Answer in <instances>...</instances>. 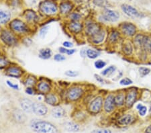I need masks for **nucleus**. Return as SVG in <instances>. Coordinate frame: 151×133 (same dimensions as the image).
<instances>
[{"label": "nucleus", "instance_id": "f257e3e1", "mask_svg": "<svg viewBox=\"0 0 151 133\" xmlns=\"http://www.w3.org/2000/svg\"><path fill=\"white\" fill-rule=\"evenodd\" d=\"M8 28L15 33L20 38L27 36L33 32V30L30 27V24L27 23L24 20L20 18H13L8 24Z\"/></svg>", "mask_w": 151, "mask_h": 133}, {"label": "nucleus", "instance_id": "f03ea898", "mask_svg": "<svg viewBox=\"0 0 151 133\" xmlns=\"http://www.w3.org/2000/svg\"><path fill=\"white\" fill-rule=\"evenodd\" d=\"M30 126L36 133H58V129L55 124L41 119L32 120Z\"/></svg>", "mask_w": 151, "mask_h": 133}, {"label": "nucleus", "instance_id": "7ed1b4c3", "mask_svg": "<svg viewBox=\"0 0 151 133\" xmlns=\"http://www.w3.org/2000/svg\"><path fill=\"white\" fill-rule=\"evenodd\" d=\"M0 40L8 47H15L19 44L21 38L7 28L0 30Z\"/></svg>", "mask_w": 151, "mask_h": 133}, {"label": "nucleus", "instance_id": "20e7f679", "mask_svg": "<svg viewBox=\"0 0 151 133\" xmlns=\"http://www.w3.org/2000/svg\"><path fill=\"white\" fill-rule=\"evenodd\" d=\"M85 93L84 87L79 85H73L65 92V99L70 103H75L83 98Z\"/></svg>", "mask_w": 151, "mask_h": 133}, {"label": "nucleus", "instance_id": "39448f33", "mask_svg": "<svg viewBox=\"0 0 151 133\" xmlns=\"http://www.w3.org/2000/svg\"><path fill=\"white\" fill-rule=\"evenodd\" d=\"M40 13L47 17H53L59 13L58 4L52 0H45L39 3Z\"/></svg>", "mask_w": 151, "mask_h": 133}, {"label": "nucleus", "instance_id": "423d86ee", "mask_svg": "<svg viewBox=\"0 0 151 133\" xmlns=\"http://www.w3.org/2000/svg\"><path fill=\"white\" fill-rule=\"evenodd\" d=\"M104 98L101 95L93 97L87 104L88 112L91 115H96L101 112L104 107Z\"/></svg>", "mask_w": 151, "mask_h": 133}, {"label": "nucleus", "instance_id": "0eeeda50", "mask_svg": "<svg viewBox=\"0 0 151 133\" xmlns=\"http://www.w3.org/2000/svg\"><path fill=\"white\" fill-rule=\"evenodd\" d=\"M4 75L8 77L13 79H21L25 75V70L20 65L12 63L9 66L4 70Z\"/></svg>", "mask_w": 151, "mask_h": 133}, {"label": "nucleus", "instance_id": "6e6552de", "mask_svg": "<svg viewBox=\"0 0 151 133\" xmlns=\"http://www.w3.org/2000/svg\"><path fill=\"white\" fill-rule=\"evenodd\" d=\"M118 30L121 34L126 37L132 38L136 36L137 32V27L134 23L130 22H124L118 25Z\"/></svg>", "mask_w": 151, "mask_h": 133}, {"label": "nucleus", "instance_id": "1a4fd4ad", "mask_svg": "<svg viewBox=\"0 0 151 133\" xmlns=\"http://www.w3.org/2000/svg\"><path fill=\"white\" fill-rule=\"evenodd\" d=\"M36 89L38 95L45 96L49 93L52 90V83L48 79L40 78L38 79V82L36 86Z\"/></svg>", "mask_w": 151, "mask_h": 133}, {"label": "nucleus", "instance_id": "9d476101", "mask_svg": "<svg viewBox=\"0 0 151 133\" xmlns=\"http://www.w3.org/2000/svg\"><path fill=\"white\" fill-rule=\"evenodd\" d=\"M138 96V89L136 87L128 89L125 93V104L127 108H131L137 101Z\"/></svg>", "mask_w": 151, "mask_h": 133}, {"label": "nucleus", "instance_id": "9b49d317", "mask_svg": "<svg viewBox=\"0 0 151 133\" xmlns=\"http://www.w3.org/2000/svg\"><path fill=\"white\" fill-rule=\"evenodd\" d=\"M103 29L102 26L99 23L97 22L89 21L86 22V24L84 26V32L85 34L88 38L95 35V34L99 32Z\"/></svg>", "mask_w": 151, "mask_h": 133}, {"label": "nucleus", "instance_id": "f8f14e48", "mask_svg": "<svg viewBox=\"0 0 151 133\" xmlns=\"http://www.w3.org/2000/svg\"><path fill=\"white\" fill-rule=\"evenodd\" d=\"M101 18L105 22H116L120 18V13L117 11L105 9L101 15Z\"/></svg>", "mask_w": 151, "mask_h": 133}, {"label": "nucleus", "instance_id": "ddd939ff", "mask_svg": "<svg viewBox=\"0 0 151 133\" xmlns=\"http://www.w3.org/2000/svg\"><path fill=\"white\" fill-rule=\"evenodd\" d=\"M116 104L114 102V93H109L105 96L104 99V112L107 114H111L116 108Z\"/></svg>", "mask_w": 151, "mask_h": 133}, {"label": "nucleus", "instance_id": "4468645a", "mask_svg": "<svg viewBox=\"0 0 151 133\" xmlns=\"http://www.w3.org/2000/svg\"><path fill=\"white\" fill-rule=\"evenodd\" d=\"M48 113V108L45 103L34 101L32 107V114L38 116H45Z\"/></svg>", "mask_w": 151, "mask_h": 133}, {"label": "nucleus", "instance_id": "2eb2a0df", "mask_svg": "<svg viewBox=\"0 0 151 133\" xmlns=\"http://www.w3.org/2000/svg\"><path fill=\"white\" fill-rule=\"evenodd\" d=\"M43 100L46 104L52 107L59 106L61 103V98L59 95L52 92L45 95L43 97Z\"/></svg>", "mask_w": 151, "mask_h": 133}, {"label": "nucleus", "instance_id": "dca6fc26", "mask_svg": "<svg viewBox=\"0 0 151 133\" xmlns=\"http://www.w3.org/2000/svg\"><path fill=\"white\" fill-rule=\"evenodd\" d=\"M67 28L70 34L78 35L84 31V25L80 22H69L67 24Z\"/></svg>", "mask_w": 151, "mask_h": 133}, {"label": "nucleus", "instance_id": "f3484780", "mask_svg": "<svg viewBox=\"0 0 151 133\" xmlns=\"http://www.w3.org/2000/svg\"><path fill=\"white\" fill-rule=\"evenodd\" d=\"M22 16L26 22L29 24H35L38 22V15L35 11L32 10H26L24 11Z\"/></svg>", "mask_w": 151, "mask_h": 133}, {"label": "nucleus", "instance_id": "a211bd4d", "mask_svg": "<svg viewBox=\"0 0 151 133\" xmlns=\"http://www.w3.org/2000/svg\"><path fill=\"white\" fill-rule=\"evenodd\" d=\"M22 79V83L25 87H36L38 82V78L32 74L26 73Z\"/></svg>", "mask_w": 151, "mask_h": 133}, {"label": "nucleus", "instance_id": "6ab92c4d", "mask_svg": "<svg viewBox=\"0 0 151 133\" xmlns=\"http://www.w3.org/2000/svg\"><path fill=\"white\" fill-rule=\"evenodd\" d=\"M121 9L122 12L128 17H130L132 18H137L140 17V13H139V12L131 5L126 4V3L122 4L121 6Z\"/></svg>", "mask_w": 151, "mask_h": 133}, {"label": "nucleus", "instance_id": "aec40b11", "mask_svg": "<svg viewBox=\"0 0 151 133\" xmlns=\"http://www.w3.org/2000/svg\"><path fill=\"white\" fill-rule=\"evenodd\" d=\"M107 38V32L105 29L103 28L101 31L95 34V35L92 36L88 38L89 41L92 44H95V45H99V44H102L105 40H106Z\"/></svg>", "mask_w": 151, "mask_h": 133}, {"label": "nucleus", "instance_id": "412c9836", "mask_svg": "<svg viewBox=\"0 0 151 133\" xmlns=\"http://www.w3.org/2000/svg\"><path fill=\"white\" fill-rule=\"evenodd\" d=\"M73 3L70 2H62L59 5V13L64 16H67L72 12L73 9Z\"/></svg>", "mask_w": 151, "mask_h": 133}, {"label": "nucleus", "instance_id": "4be33fe9", "mask_svg": "<svg viewBox=\"0 0 151 133\" xmlns=\"http://www.w3.org/2000/svg\"><path fill=\"white\" fill-rule=\"evenodd\" d=\"M121 33L117 29H111L107 33L106 40L109 44H115L120 40Z\"/></svg>", "mask_w": 151, "mask_h": 133}, {"label": "nucleus", "instance_id": "5701e85b", "mask_svg": "<svg viewBox=\"0 0 151 133\" xmlns=\"http://www.w3.org/2000/svg\"><path fill=\"white\" fill-rule=\"evenodd\" d=\"M33 103H34V101L29 98H22L20 100V106L25 113L32 114Z\"/></svg>", "mask_w": 151, "mask_h": 133}, {"label": "nucleus", "instance_id": "b1692460", "mask_svg": "<svg viewBox=\"0 0 151 133\" xmlns=\"http://www.w3.org/2000/svg\"><path fill=\"white\" fill-rule=\"evenodd\" d=\"M50 114L53 118L60 119V118H62L66 116L67 112L63 107L61 106V105H59L52 107L51 111H50Z\"/></svg>", "mask_w": 151, "mask_h": 133}, {"label": "nucleus", "instance_id": "393cba45", "mask_svg": "<svg viewBox=\"0 0 151 133\" xmlns=\"http://www.w3.org/2000/svg\"><path fill=\"white\" fill-rule=\"evenodd\" d=\"M135 117L132 114H124L118 120V124L121 126L130 125L134 122Z\"/></svg>", "mask_w": 151, "mask_h": 133}, {"label": "nucleus", "instance_id": "a878e982", "mask_svg": "<svg viewBox=\"0 0 151 133\" xmlns=\"http://www.w3.org/2000/svg\"><path fill=\"white\" fill-rule=\"evenodd\" d=\"M13 119L18 123H24L27 120V116L22 110L16 109L13 112Z\"/></svg>", "mask_w": 151, "mask_h": 133}, {"label": "nucleus", "instance_id": "bb28decb", "mask_svg": "<svg viewBox=\"0 0 151 133\" xmlns=\"http://www.w3.org/2000/svg\"><path fill=\"white\" fill-rule=\"evenodd\" d=\"M12 20V14L10 12L6 10H0V25L9 24Z\"/></svg>", "mask_w": 151, "mask_h": 133}, {"label": "nucleus", "instance_id": "cd10ccee", "mask_svg": "<svg viewBox=\"0 0 151 133\" xmlns=\"http://www.w3.org/2000/svg\"><path fill=\"white\" fill-rule=\"evenodd\" d=\"M134 44L129 40H126L121 44V50L124 55L126 56H130L134 52Z\"/></svg>", "mask_w": 151, "mask_h": 133}, {"label": "nucleus", "instance_id": "c85d7f7f", "mask_svg": "<svg viewBox=\"0 0 151 133\" xmlns=\"http://www.w3.org/2000/svg\"><path fill=\"white\" fill-rule=\"evenodd\" d=\"M53 56L52 50L50 48H42L38 50V57L42 60H48Z\"/></svg>", "mask_w": 151, "mask_h": 133}, {"label": "nucleus", "instance_id": "c756f323", "mask_svg": "<svg viewBox=\"0 0 151 133\" xmlns=\"http://www.w3.org/2000/svg\"><path fill=\"white\" fill-rule=\"evenodd\" d=\"M64 128L67 132H77L80 130L79 124L73 121L66 122L64 124Z\"/></svg>", "mask_w": 151, "mask_h": 133}, {"label": "nucleus", "instance_id": "7c9ffc66", "mask_svg": "<svg viewBox=\"0 0 151 133\" xmlns=\"http://www.w3.org/2000/svg\"><path fill=\"white\" fill-rule=\"evenodd\" d=\"M114 102L116 107H122L125 104V93L118 92L116 94H114Z\"/></svg>", "mask_w": 151, "mask_h": 133}, {"label": "nucleus", "instance_id": "2f4dec72", "mask_svg": "<svg viewBox=\"0 0 151 133\" xmlns=\"http://www.w3.org/2000/svg\"><path fill=\"white\" fill-rule=\"evenodd\" d=\"M12 63V62H11L8 56L4 54L0 53V70L4 71Z\"/></svg>", "mask_w": 151, "mask_h": 133}, {"label": "nucleus", "instance_id": "473e14b6", "mask_svg": "<svg viewBox=\"0 0 151 133\" xmlns=\"http://www.w3.org/2000/svg\"><path fill=\"white\" fill-rule=\"evenodd\" d=\"M116 70H117V67H116V65H110V66H108V67L103 69V71L101 72V75L103 77H110L111 76H112L113 75H114V73L116 71Z\"/></svg>", "mask_w": 151, "mask_h": 133}, {"label": "nucleus", "instance_id": "72a5a7b5", "mask_svg": "<svg viewBox=\"0 0 151 133\" xmlns=\"http://www.w3.org/2000/svg\"><path fill=\"white\" fill-rule=\"evenodd\" d=\"M101 55V52L99 50L89 48L87 49V57L89 59H96Z\"/></svg>", "mask_w": 151, "mask_h": 133}, {"label": "nucleus", "instance_id": "f704fd0d", "mask_svg": "<svg viewBox=\"0 0 151 133\" xmlns=\"http://www.w3.org/2000/svg\"><path fill=\"white\" fill-rule=\"evenodd\" d=\"M50 25H45L42 26L38 30V36L40 39H45L47 36L49 30H50Z\"/></svg>", "mask_w": 151, "mask_h": 133}, {"label": "nucleus", "instance_id": "c9c22d12", "mask_svg": "<svg viewBox=\"0 0 151 133\" xmlns=\"http://www.w3.org/2000/svg\"><path fill=\"white\" fill-rule=\"evenodd\" d=\"M59 52L60 53L63 54L65 55H68V56H71V55H74L77 52V50L75 49H67V48L64 47V46H61L59 48Z\"/></svg>", "mask_w": 151, "mask_h": 133}, {"label": "nucleus", "instance_id": "e433bc0d", "mask_svg": "<svg viewBox=\"0 0 151 133\" xmlns=\"http://www.w3.org/2000/svg\"><path fill=\"white\" fill-rule=\"evenodd\" d=\"M93 3L95 6L104 9H108V7H110V3L107 0H93Z\"/></svg>", "mask_w": 151, "mask_h": 133}, {"label": "nucleus", "instance_id": "4c0bfd02", "mask_svg": "<svg viewBox=\"0 0 151 133\" xmlns=\"http://www.w3.org/2000/svg\"><path fill=\"white\" fill-rule=\"evenodd\" d=\"M67 16L69 20V22H80L82 18L81 14L78 12H71Z\"/></svg>", "mask_w": 151, "mask_h": 133}, {"label": "nucleus", "instance_id": "58836bf2", "mask_svg": "<svg viewBox=\"0 0 151 133\" xmlns=\"http://www.w3.org/2000/svg\"><path fill=\"white\" fill-rule=\"evenodd\" d=\"M136 108V109H137V110H138V114H139L140 116L143 117L147 114V111H148V108H147V106H144L142 103H138V104H137Z\"/></svg>", "mask_w": 151, "mask_h": 133}, {"label": "nucleus", "instance_id": "ea45409f", "mask_svg": "<svg viewBox=\"0 0 151 133\" xmlns=\"http://www.w3.org/2000/svg\"><path fill=\"white\" fill-rule=\"evenodd\" d=\"M93 65L97 69H103L106 66L107 63L104 60H102V59H98L94 62Z\"/></svg>", "mask_w": 151, "mask_h": 133}, {"label": "nucleus", "instance_id": "a19ab883", "mask_svg": "<svg viewBox=\"0 0 151 133\" xmlns=\"http://www.w3.org/2000/svg\"><path fill=\"white\" fill-rule=\"evenodd\" d=\"M138 73L141 77H144L147 76L148 74L150 73V69L148 67H145V66H141L138 68Z\"/></svg>", "mask_w": 151, "mask_h": 133}, {"label": "nucleus", "instance_id": "79ce46f5", "mask_svg": "<svg viewBox=\"0 0 151 133\" xmlns=\"http://www.w3.org/2000/svg\"><path fill=\"white\" fill-rule=\"evenodd\" d=\"M6 84H7V86H8L9 88L12 89H13V90L16 91H19L20 89V87L19 84L15 83V82H13V81H11V80H6Z\"/></svg>", "mask_w": 151, "mask_h": 133}, {"label": "nucleus", "instance_id": "37998d69", "mask_svg": "<svg viewBox=\"0 0 151 133\" xmlns=\"http://www.w3.org/2000/svg\"><path fill=\"white\" fill-rule=\"evenodd\" d=\"M119 83H120V86H130V85L133 84V81L129 77H124V78L121 79L119 81Z\"/></svg>", "mask_w": 151, "mask_h": 133}, {"label": "nucleus", "instance_id": "c03bdc74", "mask_svg": "<svg viewBox=\"0 0 151 133\" xmlns=\"http://www.w3.org/2000/svg\"><path fill=\"white\" fill-rule=\"evenodd\" d=\"M53 59L56 62H63V61H66L67 57L63 54L59 53H56L53 55Z\"/></svg>", "mask_w": 151, "mask_h": 133}, {"label": "nucleus", "instance_id": "a18cd8bd", "mask_svg": "<svg viewBox=\"0 0 151 133\" xmlns=\"http://www.w3.org/2000/svg\"><path fill=\"white\" fill-rule=\"evenodd\" d=\"M65 75L69 77H76L79 76V72L75 70H67L65 71Z\"/></svg>", "mask_w": 151, "mask_h": 133}, {"label": "nucleus", "instance_id": "49530a36", "mask_svg": "<svg viewBox=\"0 0 151 133\" xmlns=\"http://www.w3.org/2000/svg\"><path fill=\"white\" fill-rule=\"evenodd\" d=\"M25 93L27 95L30 96H34L36 94H38L36 87H25V90H24Z\"/></svg>", "mask_w": 151, "mask_h": 133}, {"label": "nucleus", "instance_id": "de8ad7c7", "mask_svg": "<svg viewBox=\"0 0 151 133\" xmlns=\"http://www.w3.org/2000/svg\"><path fill=\"white\" fill-rule=\"evenodd\" d=\"M93 76H94V78H95V79L98 81V83H101V84H104L105 83V80L103 77V76L99 75L98 74H94Z\"/></svg>", "mask_w": 151, "mask_h": 133}, {"label": "nucleus", "instance_id": "09e8293b", "mask_svg": "<svg viewBox=\"0 0 151 133\" xmlns=\"http://www.w3.org/2000/svg\"><path fill=\"white\" fill-rule=\"evenodd\" d=\"M91 133H112V132H111V130H110V129H101L93 130V131L91 132Z\"/></svg>", "mask_w": 151, "mask_h": 133}, {"label": "nucleus", "instance_id": "8fccbe9b", "mask_svg": "<svg viewBox=\"0 0 151 133\" xmlns=\"http://www.w3.org/2000/svg\"><path fill=\"white\" fill-rule=\"evenodd\" d=\"M62 46L67 49H73L74 47V44L72 42L69 41V40H65L64 41L62 44Z\"/></svg>", "mask_w": 151, "mask_h": 133}, {"label": "nucleus", "instance_id": "3c124183", "mask_svg": "<svg viewBox=\"0 0 151 133\" xmlns=\"http://www.w3.org/2000/svg\"><path fill=\"white\" fill-rule=\"evenodd\" d=\"M9 3V5L12 7H18L20 3V0H9L8 2Z\"/></svg>", "mask_w": 151, "mask_h": 133}, {"label": "nucleus", "instance_id": "603ef678", "mask_svg": "<svg viewBox=\"0 0 151 133\" xmlns=\"http://www.w3.org/2000/svg\"><path fill=\"white\" fill-rule=\"evenodd\" d=\"M87 48H83L80 51V55L82 58L87 57Z\"/></svg>", "mask_w": 151, "mask_h": 133}, {"label": "nucleus", "instance_id": "864d4df0", "mask_svg": "<svg viewBox=\"0 0 151 133\" xmlns=\"http://www.w3.org/2000/svg\"><path fill=\"white\" fill-rule=\"evenodd\" d=\"M144 133H151V124L148 125L144 130Z\"/></svg>", "mask_w": 151, "mask_h": 133}, {"label": "nucleus", "instance_id": "5fc2aeb1", "mask_svg": "<svg viewBox=\"0 0 151 133\" xmlns=\"http://www.w3.org/2000/svg\"><path fill=\"white\" fill-rule=\"evenodd\" d=\"M149 112L150 113V114H151V103H150V110H149Z\"/></svg>", "mask_w": 151, "mask_h": 133}, {"label": "nucleus", "instance_id": "6e6d98bb", "mask_svg": "<svg viewBox=\"0 0 151 133\" xmlns=\"http://www.w3.org/2000/svg\"><path fill=\"white\" fill-rule=\"evenodd\" d=\"M150 55H151V50H150Z\"/></svg>", "mask_w": 151, "mask_h": 133}, {"label": "nucleus", "instance_id": "4d7b16f0", "mask_svg": "<svg viewBox=\"0 0 151 133\" xmlns=\"http://www.w3.org/2000/svg\"><path fill=\"white\" fill-rule=\"evenodd\" d=\"M0 49H1V46H0ZM0 53H1V52H0Z\"/></svg>", "mask_w": 151, "mask_h": 133}]
</instances>
